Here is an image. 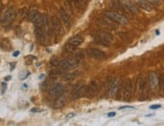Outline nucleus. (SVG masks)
<instances>
[{
	"label": "nucleus",
	"instance_id": "f257e3e1",
	"mask_svg": "<svg viewBox=\"0 0 164 126\" xmlns=\"http://www.w3.org/2000/svg\"><path fill=\"white\" fill-rule=\"evenodd\" d=\"M94 39L98 44L104 46H110L114 41V37L107 30H98L94 35Z\"/></svg>",
	"mask_w": 164,
	"mask_h": 126
},
{
	"label": "nucleus",
	"instance_id": "f03ea898",
	"mask_svg": "<svg viewBox=\"0 0 164 126\" xmlns=\"http://www.w3.org/2000/svg\"><path fill=\"white\" fill-rule=\"evenodd\" d=\"M105 16L107 18H109L110 20H112L113 22L118 23V24H128L129 20L124 14L120 12H114V11H108L105 13Z\"/></svg>",
	"mask_w": 164,
	"mask_h": 126
},
{
	"label": "nucleus",
	"instance_id": "7ed1b4c3",
	"mask_svg": "<svg viewBox=\"0 0 164 126\" xmlns=\"http://www.w3.org/2000/svg\"><path fill=\"white\" fill-rule=\"evenodd\" d=\"M147 91V83L142 76H139L136 80V92L140 99H145V93Z\"/></svg>",
	"mask_w": 164,
	"mask_h": 126
},
{
	"label": "nucleus",
	"instance_id": "20e7f679",
	"mask_svg": "<svg viewBox=\"0 0 164 126\" xmlns=\"http://www.w3.org/2000/svg\"><path fill=\"white\" fill-rule=\"evenodd\" d=\"M132 94H133V85L130 80H127L123 85V89H122V98L124 101L129 102L132 98Z\"/></svg>",
	"mask_w": 164,
	"mask_h": 126
},
{
	"label": "nucleus",
	"instance_id": "39448f33",
	"mask_svg": "<svg viewBox=\"0 0 164 126\" xmlns=\"http://www.w3.org/2000/svg\"><path fill=\"white\" fill-rule=\"evenodd\" d=\"M15 16H16V10H15V8L13 6L8 7L7 10L5 11L2 19H1V23H2L3 25L10 24V23L15 19Z\"/></svg>",
	"mask_w": 164,
	"mask_h": 126
},
{
	"label": "nucleus",
	"instance_id": "423d86ee",
	"mask_svg": "<svg viewBox=\"0 0 164 126\" xmlns=\"http://www.w3.org/2000/svg\"><path fill=\"white\" fill-rule=\"evenodd\" d=\"M120 91H121V80L115 79L109 88V95L111 98L116 99V98H119Z\"/></svg>",
	"mask_w": 164,
	"mask_h": 126
},
{
	"label": "nucleus",
	"instance_id": "0eeeda50",
	"mask_svg": "<svg viewBox=\"0 0 164 126\" xmlns=\"http://www.w3.org/2000/svg\"><path fill=\"white\" fill-rule=\"evenodd\" d=\"M51 26H52V30L53 32H56L58 35H60L64 33V30H63V26H62V20L60 18L56 16H52L51 17Z\"/></svg>",
	"mask_w": 164,
	"mask_h": 126
},
{
	"label": "nucleus",
	"instance_id": "6e6552de",
	"mask_svg": "<svg viewBox=\"0 0 164 126\" xmlns=\"http://www.w3.org/2000/svg\"><path fill=\"white\" fill-rule=\"evenodd\" d=\"M85 90H86V86L82 83L78 84L74 87L72 91V96L74 99H80L83 96H85Z\"/></svg>",
	"mask_w": 164,
	"mask_h": 126
},
{
	"label": "nucleus",
	"instance_id": "1a4fd4ad",
	"mask_svg": "<svg viewBox=\"0 0 164 126\" xmlns=\"http://www.w3.org/2000/svg\"><path fill=\"white\" fill-rule=\"evenodd\" d=\"M88 54L91 58L96 59V60H105L107 58V55L104 52H102L99 49H95V48H90L88 50Z\"/></svg>",
	"mask_w": 164,
	"mask_h": 126
},
{
	"label": "nucleus",
	"instance_id": "9d476101",
	"mask_svg": "<svg viewBox=\"0 0 164 126\" xmlns=\"http://www.w3.org/2000/svg\"><path fill=\"white\" fill-rule=\"evenodd\" d=\"M97 91H98V84L96 82H92L89 86L86 87V90H85V96L89 98H92L96 95Z\"/></svg>",
	"mask_w": 164,
	"mask_h": 126
},
{
	"label": "nucleus",
	"instance_id": "9b49d317",
	"mask_svg": "<svg viewBox=\"0 0 164 126\" xmlns=\"http://www.w3.org/2000/svg\"><path fill=\"white\" fill-rule=\"evenodd\" d=\"M65 93V88L62 84H56L50 89V95L52 98H58Z\"/></svg>",
	"mask_w": 164,
	"mask_h": 126
},
{
	"label": "nucleus",
	"instance_id": "f8f14e48",
	"mask_svg": "<svg viewBox=\"0 0 164 126\" xmlns=\"http://www.w3.org/2000/svg\"><path fill=\"white\" fill-rule=\"evenodd\" d=\"M133 2L135 3V5L139 8L143 9L145 11H152L153 10V7L147 0H133Z\"/></svg>",
	"mask_w": 164,
	"mask_h": 126
},
{
	"label": "nucleus",
	"instance_id": "ddd939ff",
	"mask_svg": "<svg viewBox=\"0 0 164 126\" xmlns=\"http://www.w3.org/2000/svg\"><path fill=\"white\" fill-rule=\"evenodd\" d=\"M121 2L123 3V5L129 13H131V14H137L138 13V8L134 2H132L130 0H122Z\"/></svg>",
	"mask_w": 164,
	"mask_h": 126
},
{
	"label": "nucleus",
	"instance_id": "4468645a",
	"mask_svg": "<svg viewBox=\"0 0 164 126\" xmlns=\"http://www.w3.org/2000/svg\"><path fill=\"white\" fill-rule=\"evenodd\" d=\"M35 32V36H36L37 40L41 44H45L46 42V32L44 31V29L41 28V27H35L34 29Z\"/></svg>",
	"mask_w": 164,
	"mask_h": 126
},
{
	"label": "nucleus",
	"instance_id": "2eb2a0df",
	"mask_svg": "<svg viewBox=\"0 0 164 126\" xmlns=\"http://www.w3.org/2000/svg\"><path fill=\"white\" fill-rule=\"evenodd\" d=\"M60 19H62V22L65 24V26H66L67 28H70L71 25H72L70 15L67 13V11L65 10L64 8H60Z\"/></svg>",
	"mask_w": 164,
	"mask_h": 126
},
{
	"label": "nucleus",
	"instance_id": "dca6fc26",
	"mask_svg": "<svg viewBox=\"0 0 164 126\" xmlns=\"http://www.w3.org/2000/svg\"><path fill=\"white\" fill-rule=\"evenodd\" d=\"M58 67L65 69V70H70V69H73L75 67V63L73 62L72 60H69V59H64V60L60 61V65Z\"/></svg>",
	"mask_w": 164,
	"mask_h": 126
},
{
	"label": "nucleus",
	"instance_id": "f3484780",
	"mask_svg": "<svg viewBox=\"0 0 164 126\" xmlns=\"http://www.w3.org/2000/svg\"><path fill=\"white\" fill-rule=\"evenodd\" d=\"M83 41H84V38H83L82 35H75V36L71 37L70 39H69V44H72V46H79L80 44H83Z\"/></svg>",
	"mask_w": 164,
	"mask_h": 126
},
{
	"label": "nucleus",
	"instance_id": "a211bd4d",
	"mask_svg": "<svg viewBox=\"0 0 164 126\" xmlns=\"http://www.w3.org/2000/svg\"><path fill=\"white\" fill-rule=\"evenodd\" d=\"M149 85L153 90H156L158 88V78L155 73H151L149 75Z\"/></svg>",
	"mask_w": 164,
	"mask_h": 126
},
{
	"label": "nucleus",
	"instance_id": "6ab92c4d",
	"mask_svg": "<svg viewBox=\"0 0 164 126\" xmlns=\"http://www.w3.org/2000/svg\"><path fill=\"white\" fill-rule=\"evenodd\" d=\"M113 6L115 7V8L117 9L118 11H120V13H122V14L125 15L126 13H129L121 1H115V2H113Z\"/></svg>",
	"mask_w": 164,
	"mask_h": 126
},
{
	"label": "nucleus",
	"instance_id": "aec40b11",
	"mask_svg": "<svg viewBox=\"0 0 164 126\" xmlns=\"http://www.w3.org/2000/svg\"><path fill=\"white\" fill-rule=\"evenodd\" d=\"M66 73H67V70H65V69L56 68V69H53V70H51L50 72H49V76L50 77H58V76H63V75H65Z\"/></svg>",
	"mask_w": 164,
	"mask_h": 126
},
{
	"label": "nucleus",
	"instance_id": "412c9836",
	"mask_svg": "<svg viewBox=\"0 0 164 126\" xmlns=\"http://www.w3.org/2000/svg\"><path fill=\"white\" fill-rule=\"evenodd\" d=\"M66 101H67L66 96H65V94H63V95H60V97L56 98V102H54V107H56V108H60L62 106L65 105Z\"/></svg>",
	"mask_w": 164,
	"mask_h": 126
},
{
	"label": "nucleus",
	"instance_id": "4be33fe9",
	"mask_svg": "<svg viewBox=\"0 0 164 126\" xmlns=\"http://www.w3.org/2000/svg\"><path fill=\"white\" fill-rule=\"evenodd\" d=\"M39 13H38V10L37 9H35V8H32V9H30V10L27 12V17H28V20L29 21H34V19L37 17V15H38Z\"/></svg>",
	"mask_w": 164,
	"mask_h": 126
},
{
	"label": "nucleus",
	"instance_id": "5701e85b",
	"mask_svg": "<svg viewBox=\"0 0 164 126\" xmlns=\"http://www.w3.org/2000/svg\"><path fill=\"white\" fill-rule=\"evenodd\" d=\"M158 88L161 90L162 92H164V75H159L158 77Z\"/></svg>",
	"mask_w": 164,
	"mask_h": 126
},
{
	"label": "nucleus",
	"instance_id": "b1692460",
	"mask_svg": "<svg viewBox=\"0 0 164 126\" xmlns=\"http://www.w3.org/2000/svg\"><path fill=\"white\" fill-rule=\"evenodd\" d=\"M27 12H28V9H27L26 7H22V8L18 11L19 17H20V18H24V17L26 16Z\"/></svg>",
	"mask_w": 164,
	"mask_h": 126
},
{
	"label": "nucleus",
	"instance_id": "393cba45",
	"mask_svg": "<svg viewBox=\"0 0 164 126\" xmlns=\"http://www.w3.org/2000/svg\"><path fill=\"white\" fill-rule=\"evenodd\" d=\"M76 48H77V46H72V44H70L68 42V44H66V46H65V51H66V52H68V53H73L75 50H76Z\"/></svg>",
	"mask_w": 164,
	"mask_h": 126
},
{
	"label": "nucleus",
	"instance_id": "a878e982",
	"mask_svg": "<svg viewBox=\"0 0 164 126\" xmlns=\"http://www.w3.org/2000/svg\"><path fill=\"white\" fill-rule=\"evenodd\" d=\"M148 2L152 5V6H159L160 5V0H147Z\"/></svg>",
	"mask_w": 164,
	"mask_h": 126
},
{
	"label": "nucleus",
	"instance_id": "bb28decb",
	"mask_svg": "<svg viewBox=\"0 0 164 126\" xmlns=\"http://www.w3.org/2000/svg\"><path fill=\"white\" fill-rule=\"evenodd\" d=\"M50 65H51V66L54 67V68H56V67H58V65H60V62H58L56 59H51Z\"/></svg>",
	"mask_w": 164,
	"mask_h": 126
},
{
	"label": "nucleus",
	"instance_id": "cd10ccee",
	"mask_svg": "<svg viewBox=\"0 0 164 126\" xmlns=\"http://www.w3.org/2000/svg\"><path fill=\"white\" fill-rule=\"evenodd\" d=\"M6 89H7V85H6V83H2V86H1V93L2 94H4L5 93V91H6Z\"/></svg>",
	"mask_w": 164,
	"mask_h": 126
},
{
	"label": "nucleus",
	"instance_id": "c85d7f7f",
	"mask_svg": "<svg viewBox=\"0 0 164 126\" xmlns=\"http://www.w3.org/2000/svg\"><path fill=\"white\" fill-rule=\"evenodd\" d=\"M159 108H161V105H152V106H150V109H152V110H156V109H159Z\"/></svg>",
	"mask_w": 164,
	"mask_h": 126
},
{
	"label": "nucleus",
	"instance_id": "c756f323",
	"mask_svg": "<svg viewBox=\"0 0 164 126\" xmlns=\"http://www.w3.org/2000/svg\"><path fill=\"white\" fill-rule=\"evenodd\" d=\"M66 1L69 3V5H70L71 7H72L73 5H74V1H73V0H66Z\"/></svg>",
	"mask_w": 164,
	"mask_h": 126
},
{
	"label": "nucleus",
	"instance_id": "7c9ffc66",
	"mask_svg": "<svg viewBox=\"0 0 164 126\" xmlns=\"http://www.w3.org/2000/svg\"><path fill=\"white\" fill-rule=\"evenodd\" d=\"M115 115H116L115 112H111V113H109V114H108L109 117H114V116H115Z\"/></svg>",
	"mask_w": 164,
	"mask_h": 126
},
{
	"label": "nucleus",
	"instance_id": "2f4dec72",
	"mask_svg": "<svg viewBox=\"0 0 164 126\" xmlns=\"http://www.w3.org/2000/svg\"><path fill=\"white\" fill-rule=\"evenodd\" d=\"M2 9H3V5H2V3L0 2V15L2 13Z\"/></svg>",
	"mask_w": 164,
	"mask_h": 126
},
{
	"label": "nucleus",
	"instance_id": "473e14b6",
	"mask_svg": "<svg viewBox=\"0 0 164 126\" xmlns=\"http://www.w3.org/2000/svg\"><path fill=\"white\" fill-rule=\"evenodd\" d=\"M10 79H11V77H6V79H5V80L8 81V80H10Z\"/></svg>",
	"mask_w": 164,
	"mask_h": 126
}]
</instances>
